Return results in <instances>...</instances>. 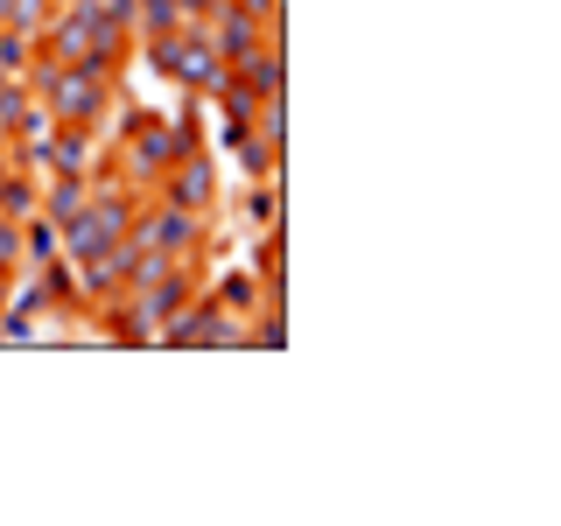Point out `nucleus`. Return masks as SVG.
Wrapping results in <instances>:
<instances>
[{
  "label": "nucleus",
  "mask_w": 561,
  "mask_h": 526,
  "mask_svg": "<svg viewBox=\"0 0 561 526\" xmlns=\"http://www.w3.org/2000/svg\"><path fill=\"white\" fill-rule=\"evenodd\" d=\"M197 140L204 134H197V119H190V113L162 119V113H140V105H134V113L119 119V140H113V162H105V169H113L134 197H148V190L162 183V169L175 162V155H190Z\"/></svg>",
  "instance_id": "nucleus-1"
},
{
  "label": "nucleus",
  "mask_w": 561,
  "mask_h": 526,
  "mask_svg": "<svg viewBox=\"0 0 561 526\" xmlns=\"http://www.w3.org/2000/svg\"><path fill=\"white\" fill-rule=\"evenodd\" d=\"M28 92L43 99V113L57 119V127H99V119L113 113L119 70H105V64H43L35 57Z\"/></svg>",
  "instance_id": "nucleus-2"
},
{
  "label": "nucleus",
  "mask_w": 561,
  "mask_h": 526,
  "mask_svg": "<svg viewBox=\"0 0 561 526\" xmlns=\"http://www.w3.org/2000/svg\"><path fill=\"white\" fill-rule=\"evenodd\" d=\"M127 239L148 245V253H169V260H197L204 239H210V218H204V210H183V204H169V197H154V190H148V197L134 204Z\"/></svg>",
  "instance_id": "nucleus-3"
},
{
  "label": "nucleus",
  "mask_w": 561,
  "mask_h": 526,
  "mask_svg": "<svg viewBox=\"0 0 561 526\" xmlns=\"http://www.w3.org/2000/svg\"><path fill=\"white\" fill-rule=\"evenodd\" d=\"M22 169H43V175H92L105 155H99V127H49L35 148H14Z\"/></svg>",
  "instance_id": "nucleus-4"
},
{
  "label": "nucleus",
  "mask_w": 561,
  "mask_h": 526,
  "mask_svg": "<svg viewBox=\"0 0 561 526\" xmlns=\"http://www.w3.org/2000/svg\"><path fill=\"white\" fill-rule=\"evenodd\" d=\"M154 197H169V204L204 210V218H210V204H218V155H210L204 140L190 155H175V162L162 169V183H154Z\"/></svg>",
  "instance_id": "nucleus-5"
},
{
  "label": "nucleus",
  "mask_w": 561,
  "mask_h": 526,
  "mask_svg": "<svg viewBox=\"0 0 561 526\" xmlns=\"http://www.w3.org/2000/svg\"><path fill=\"white\" fill-rule=\"evenodd\" d=\"M204 35H210V49L225 57V70H232L239 57H253L260 43H274L280 28H267V22H253V14L239 8V0H218V8L204 14Z\"/></svg>",
  "instance_id": "nucleus-6"
},
{
  "label": "nucleus",
  "mask_w": 561,
  "mask_h": 526,
  "mask_svg": "<svg viewBox=\"0 0 561 526\" xmlns=\"http://www.w3.org/2000/svg\"><path fill=\"white\" fill-rule=\"evenodd\" d=\"M232 78H239L253 99H280V35H274V43H260L253 57H239Z\"/></svg>",
  "instance_id": "nucleus-7"
},
{
  "label": "nucleus",
  "mask_w": 561,
  "mask_h": 526,
  "mask_svg": "<svg viewBox=\"0 0 561 526\" xmlns=\"http://www.w3.org/2000/svg\"><path fill=\"white\" fill-rule=\"evenodd\" d=\"M35 190H43V183H35V169H22L14 155H0V218L22 225L28 210H35Z\"/></svg>",
  "instance_id": "nucleus-8"
},
{
  "label": "nucleus",
  "mask_w": 561,
  "mask_h": 526,
  "mask_svg": "<svg viewBox=\"0 0 561 526\" xmlns=\"http://www.w3.org/2000/svg\"><path fill=\"white\" fill-rule=\"evenodd\" d=\"M57 253H64L57 225H49L43 210H28V218H22V267H43V260H57ZM22 267H14V274H22Z\"/></svg>",
  "instance_id": "nucleus-9"
},
{
  "label": "nucleus",
  "mask_w": 561,
  "mask_h": 526,
  "mask_svg": "<svg viewBox=\"0 0 561 526\" xmlns=\"http://www.w3.org/2000/svg\"><path fill=\"white\" fill-rule=\"evenodd\" d=\"M210 302L225 316H260V274H225L218 288H210Z\"/></svg>",
  "instance_id": "nucleus-10"
},
{
  "label": "nucleus",
  "mask_w": 561,
  "mask_h": 526,
  "mask_svg": "<svg viewBox=\"0 0 561 526\" xmlns=\"http://www.w3.org/2000/svg\"><path fill=\"white\" fill-rule=\"evenodd\" d=\"M183 22H190L183 0H134V35H169V28H183Z\"/></svg>",
  "instance_id": "nucleus-11"
},
{
  "label": "nucleus",
  "mask_w": 561,
  "mask_h": 526,
  "mask_svg": "<svg viewBox=\"0 0 561 526\" xmlns=\"http://www.w3.org/2000/svg\"><path fill=\"white\" fill-rule=\"evenodd\" d=\"M43 288H49V309H84V295H78V267H70V260L57 253V260H43Z\"/></svg>",
  "instance_id": "nucleus-12"
},
{
  "label": "nucleus",
  "mask_w": 561,
  "mask_h": 526,
  "mask_svg": "<svg viewBox=\"0 0 561 526\" xmlns=\"http://www.w3.org/2000/svg\"><path fill=\"white\" fill-rule=\"evenodd\" d=\"M28 70H35V35L0 28V78H28Z\"/></svg>",
  "instance_id": "nucleus-13"
},
{
  "label": "nucleus",
  "mask_w": 561,
  "mask_h": 526,
  "mask_svg": "<svg viewBox=\"0 0 561 526\" xmlns=\"http://www.w3.org/2000/svg\"><path fill=\"white\" fill-rule=\"evenodd\" d=\"M245 218H253L260 232H274V175H267V183H253V190H245Z\"/></svg>",
  "instance_id": "nucleus-14"
},
{
  "label": "nucleus",
  "mask_w": 561,
  "mask_h": 526,
  "mask_svg": "<svg viewBox=\"0 0 561 526\" xmlns=\"http://www.w3.org/2000/svg\"><path fill=\"white\" fill-rule=\"evenodd\" d=\"M245 134H253V119H218V148H225V155H232Z\"/></svg>",
  "instance_id": "nucleus-15"
},
{
  "label": "nucleus",
  "mask_w": 561,
  "mask_h": 526,
  "mask_svg": "<svg viewBox=\"0 0 561 526\" xmlns=\"http://www.w3.org/2000/svg\"><path fill=\"white\" fill-rule=\"evenodd\" d=\"M245 14H253V22H267V28H280V0H239Z\"/></svg>",
  "instance_id": "nucleus-16"
},
{
  "label": "nucleus",
  "mask_w": 561,
  "mask_h": 526,
  "mask_svg": "<svg viewBox=\"0 0 561 526\" xmlns=\"http://www.w3.org/2000/svg\"><path fill=\"white\" fill-rule=\"evenodd\" d=\"M183 8H190V22H197V14H210V8H218V0H183Z\"/></svg>",
  "instance_id": "nucleus-17"
},
{
  "label": "nucleus",
  "mask_w": 561,
  "mask_h": 526,
  "mask_svg": "<svg viewBox=\"0 0 561 526\" xmlns=\"http://www.w3.org/2000/svg\"><path fill=\"white\" fill-rule=\"evenodd\" d=\"M8 281H14V267H0V302H8Z\"/></svg>",
  "instance_id": "nucleus-18"
},
{
  "label": "nucleus",
  "mask_w": 561,
  "mask_h": 526,
  "mask_svg": "<svg viewBox=\"0 0 561 526\" xmlns=\"http://www.w3.org/2000/svg\"><path fill=\"white\" fill-rule=\"evenodd\" d=\"M0 155H14V134L8 127H0Z\"/></svg>",
  "instance_id": "nucleus-19"
}]
</instances>
